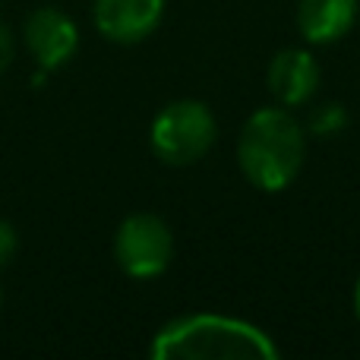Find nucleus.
Returning <instances> with one entry per match:
<instances>
[{"label": "nucleus", "mask_w": 360, "mask_h": 360, "mask_svg": "<svg viewBox=\"0 0 360 360\" xmlns=\"http://www.w3.org/2000/svg\"><path fill=\"white\" fill-rule=\"evenodd\" d=\"M155 360H275L281 354L269 332L221 313H190L165 323L149 345Z\"/></svg>", "instance_id": "1"}, {"label": "nucleus", "mask_w": 360, "mask_h": 360, "mask_svg": "<svg viewBox=\"0 0 360 360\" xmlns=\"http://www.w3.org/2000/svg\"><path fill=\"white\" fill-rule=\"evenodd\" d=\"M307 158V133L285 108H259L237 139V165L262 193H281L297 180Z\"/></svg>", "instance_id": "2"}, {"label": "nucleus", "mask_w": 360, "mask_h": 360, "mask_svg": "<svg viewBox=\"0 0 360 360\" xmlns=\"http://www.w3.org/2000/svg\"><path fill=\"white\" fill-rule=\"evenodd\" d=\"M218 136V124L212 117L209 105L196 98H180L165 105L155 114L149 130V143L158 162L184 168L193 165L212 149Z\"/></svg>", "instance_id": "3"}, {"label": "nucleus", "mask_w": 360, "mask_h": 360, "mask_svg": "<svg viewBox=\"0 0 360 360\" xmlns=\"http://www.w3.org/2000/svg\"><path fill=\"white\" fill-rule=\"evenodd\" d=\"M114 259L130 278H158L174 259V234L168 221L152 212L127 215L114 234Z\"/></svg>", "instance_id": "4"}, {"label": "nucleus", "mask_w": 360, "mask_h": 360, "mask_svg": "<svg viewBox=\"0 0 360 360\" xmlns=\"http://www.w3.org/2000/svg\"><path fill=\"white\" fill-rule=\"evenodd\" d=\"M22 38H25V48L32 51L35 63L44 73H54V70L67 67L73 60L76 48H79V29L57 6H38L35 13H29Z\"/></svg>", "instance_id": "5"}, {"label": "nucleus", "mask_w": 360, "mask_h": 360, "mask_svg": "<svg viewBox=\"0 0 360 360\" xmlns=\"http://www.w3.org/2000/svg\"><path fill=\"white\" fill-rule=\"evenodd\" d=\"M165 16V0H95L92 22L108 41L136 44L158 29Z\"/></svg>", "instance_id": "6"}, {"label": "nucleus", "mask_w": 360, "mask_h": 360, "mask_svg": "<svg viewBox=\"0 0 360 360\" xmlns=\"http://www.w3.org/2000/svg\"><path fill=\"white\" fill-rule=\"evenodd\" d=\"M269 92L275 95L281 108H300L316 95L319 86V63L313 60L310 51L304 48H285L269 63Z\"/></svg>", "instance_id": "7"}, {"label": "nucleus", "mask_w": 360, "mask_h": 360, "mask_svg": "<svg viewBox=\"0 0 360 360\" xmlns=\"http://www.w3.org/2000/svg\"><path fill=\"white\" fill-rule=\"evenodd\" d=\"M357 13L360 0H300L297 29L304 35V41L332 44L354 29Z\"/></svg>", "instance_id": "8"}, {"label": "nucleus", "mask_w": 360, "mask_h": 360, "mask_svg": "<svg viewBox=\"0 0 360 360\" xmlns=\"http://www.w3.org/2000/svg\"><path fill=\"white\" fill-rule=\"evenodd\" d=\"M342 127H345L342 105H323V108H316L310 117V130L319 133V136H332V133H338Z\"/></svg>", "instance_id": "9"}, {"label": "nucleus", "mask_w": 360, "mask_h": 360, "mask_svg": "<svg viewBox=\"0 0 360 360\" xmlns=\"http://www.w3.org/2000/svg\"><path fill=\"white\" fill-rule=\"evenodd\" d=\"M16 250H19V234H16V228H13L6 218H0V269L10 266L13 256H16Z\"/></svg>", "instance_id": "10"}, {"label": "nucleus", "mask_w": 360, "mask_h": 360, "mask_svg": "<svg viewBox=\"0 0 360 360\" xmlns=\"http://www.w3.org/2000/svg\"><path fill=\"white\" fill-rule=\"evenodd\" d=\"M13 57H16V38H13L10 25L0 22V73L13 63Z\"/></svg>", "instance_id": "11"}, {"label": "nucleus", "mask_w": 360, "mask_h": 360, "mask_svg": "<svg viewBox=\"0 0 360 360\" xmlns=\"http://www.w3.org/2000/svg\"><path fill=\"white\" fill-rule=\"evenodd\" d=\"M354 313H357V319H360V278H357V285H354Z\"/></svg>", "instance_id": "12"}, {"label": "nucleus", "mask_w": 360, "mask_h": 360, "mask_svg": "<svg viewBox=\"0 0 360 360\" xmlns=\"http://www.w3.org/2000/svg\"><path fill=\"white\" fill-rule=\"evenodd\" d=\"M0 307H4V291H0Z\"/></svg>", "instance_id": "13"}]
</instances>
